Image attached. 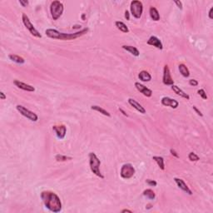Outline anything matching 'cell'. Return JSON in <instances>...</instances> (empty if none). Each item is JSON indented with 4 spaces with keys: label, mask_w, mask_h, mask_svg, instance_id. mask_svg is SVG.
Here are the masks:
<instances>
[{
    "label": "cell",
    "mask_w": 213,
    "mask_h": 213,
    "mask_svg": "<svg viewBox=\"0 0 213 213\" xmlns=\"http://www.w3.org/2000/svg\"><path fill=\"white\" fill-rule=\"evenodd\" d=\"M149 15L153 21L157 22L160 20V14L158 10L155 7H151L149 9Z\"/></svg>",
    "instance_id": "cell-20"
},
{
    "label": "cell",
    "mask_w": 213,
    "mask_h": 213,
    "mask_svg": "<svg viewBox=\"0 0 213 213\" xmlns=\"http://www.w3.org/2000/svg\"><path fill=\"white\" fill-rule=\"evenodd\" d=\"M135 87L137 88V90L138 92H140L142 95H144L147 97H150L152 95V91L151 90L150 88H148L146 86H144L143 84L140 83L138 82H136L135 83Z\"/></svg>",
    "instance_id": "cell-13"
},
{
    "label": "cell",
    "mask_w": 213,
    "mask_h": 213,
    "mask_svg": "<svg viewBox=\"0 0 213 213\" xmlns=\"http://www.w3.org/2000/svg\"><path fill=\"white\" fill-rule=\"evenodd\" d=\"M127 102H128L130 105L132 106V108L136 109L138 112H139L140 113H141V114H145L146 113V109L144 108V107H142L139 102L136 101L135 99L128 98Z\"/></svg>",
    "instance_id": "cell-16"
},
{
    "label": "cell",
    "mask_w": 213,
    "mask_h": 213,
    "mask_svg": "<svg viewBox=\"0 0 213 213\" xmlns=\"http://www.w3.org/2000/svg\"><path fill=\"white\" fill-rule=\"evenodd\" d=\"M130 11L131 14L137 19L141 18L143 13V4L141 1L133 0L130 3Z\"/></svg>",
    "instance_id": "cell-5"
},
{
    "label": "cell",
    "mask_w": 213,
    "mask_h": 213,
    "mask_svg": "<svg viewBox=\"0 0 213 213\" xmlns=\"http://www.w3.org/2000/svg\"><path fill=\"white\" fill-rule=\"evenodd\" d=\"M119 111H120L121 112H122V113H123V115H124V116H125V117H128V115L127 114V112H125V111H124V110H123V108H119Z\"/></svg>",
    "instance_id": "cell-39"
},
{
    "label": "cell",
    "mask_w": 213,
    "mask_h": 213,
    "mask_svg": "<svg viewBox=\"0 0 213 213\" xmlns=\"http://www.w3.org/2000/svg\"><path fill=\"white\" fill-rule=\"evenodd\" d=\"M121 212H122V213H125V212L132 213V211L128 210V209H123V210H122V211H121Z\"/></svg>",
    "instance_id": "cell-40"
},
{
    "label": "cell",
    "mask_w": 213,
    "mask_h": 213,
    "mask_svg": "<svg viewBox=\"0 0 213 213\" xmlns=\"http://www.w3.org/2000/svg\"><path fill=\"white\" fill-rule=\"evenodd\" d=\"M212 11H213V7H211L209 10V13H208V17L210 19H213V16H212Z\"/></svg>",
    "instance_id": "cell-38"
},
{
    "label": "cell",
    "mask_w": 213,
    "mask_h": 213,
    "mask_svg": "<svg viewBox=\"0 0 213 213\" xmlns=\"http://www.w3.org/2000/svg\"><path fill=\"white\" fill-rule=\"evenodd\" d=\"M152 160L157 164L161 170H162V171L165 170V162H164V158L162 156H152Z\"/></svg>",
    "instance_id": "cell-21"
},
{
    "label": "cell",
    "mask_w": 213,
    "mask_h": 213,
    "mask_svg": "<svg viewBox=\"0 0 213 213\" xmlns=\"http://www.w3.org/2000/svg\"><path fill=\"white\" fill-rule=\"evenodd\" d=\"M161 103L165 107H170L173 109H177L179 107V102L176 99L171 98L169 97H163L161 99Z\"/></svg>",
    "instance_id": "cell-10"
},
{
    "label": "cell",
    "mask_w": 213,
    "mask_h": 213,
    "mask_svg": "<svg viewBox=\"0 0 213 213\" xmlns=\"http://www.w3.org/2000/svg\"><path fill=\"white\" fill-rule=\"evenodd\" d=\"M64 11V6L60 1H53L50 4V13L53 20H57Z\"/></svg>",
    "instance_id": "cell-4"
},
{
    "label": "cell",
    "mask_w": 213,
    "mask_h": 213,
    "mask_svg": "<svg viewBox=\"0 0 213 213\" xmlns=\"http://www.w3.org/2000/svg\"><path fill=\"white\" fill-rule=\"evenodd\" d=\"M174 3H175V4L177 5L178 9H181V10L182 9L183 6H182V1H179V0H175Z\"/></svg>",
    "instance_id": "cell-34"
},
{
    "label": "cell",
    "mask_w": 213,
    "mask_h": 213,
    "mask_svg": "<svg viewBox=\"0 0 213 213\" xmlns=\"http://www.w3.org/2000/svg\"><path fill=\"white\" fill-rule=\"evenodd\" d=\"M115 26L117 27L118 30H120L121 32H123L124 33H129V28L127 26L126 24H124L122 21H116L115 22Z\"/></svg>",
    "instance_id": "cell-22"
},
{
    "label": "cell",
    "mask_w": 213,
    "mask_h": 213,
    "mask_svg": "<svg viewBox=\"0 0 213 213\" xmlns=\"http://www.w3.org/2000/svg\"><path fill=\"white\" fill-rule=\"evenodd\" d=\"M9 58L13 62L18 63V64H24L25 63L24 57H20L18 55H16V54H9Z\"/></svg>",
    "instance_id": "cell-25"
},
{
    "label": "cell",
    "mask_w": 213,
    "mask_h": 213,
    "mask_svg": "<svg viewBox=\"0 0 213 213\" xmlns=\"http://www.w3.org/2000/svg\"><path fill=\"white\" fill-rule=\"evenodd\" d=\"M53 130L55 132L57 138L60 140H63L65 138L67 133V127L64 125H55L53 126Z\"/></svg>",
    "instance_id": "cell-11"
},
{
    "label": "cell",
    "mask_w": 213,
    "mask_h": 213,
    "mask_svg": "<svg viewBox=\"0 0 213 213\" xmlns=\"http://www.w3.org/2000/svg\"><path fill=\"white\" fill-rule=\"evenodd\" d=\"M40 197L42 199L44 207L53 213L60 212L63 208L60 197L53 192L43 191L41 192Z\"/></svg>",
    "instance_id": "cell-1"
},
{
    "label": "cell",
    "mask_w": 213,
    "mask_h": 213,
    "mask_svg": "<svg viewBox=\"0 0 213 213\" xmlns=\"http://www.w3.org/2000/svg\"><path fill=\"white\" fill-rule=\"evenodd\" d=\"M198 84H199V83L196 79H190L189 80V85H191L192 87H196V86H198Z\"/></svg>",
    "instance_id": "cell-31"
},
{
    "label": "cell",
    "mask_w": 213,
    "mask_h": 213,
    "mask_svg": "<svg viewBox=\"0 0 213 213\" xmlns=\"http://www.w3.org/2000/svg\"><path fill=\"white\" fill-rule=\"evenodd\" d=\"M197 93L199 94V96L201 97L202 99H204V100H207V98H208L207 93H206V91H205L204 89H199V90L197 91Z\"/></svg>",
    "instance_id": "cell-29"
},
{
    "label": "cell",
    "mask_w": 213,
    "mask_h": 213,
    "mask_svg": "<svg viewBox=\"0 0 213 213\" xmlns=\"http://www.w3.org/2000/svg\"><path fill=\"white\" fill-rule=\"evenodd\" d=\"M124 17H125V18H126L127 20H130V13L128 10H126V11H125V15H124Z\"/></svg>",
    "instance_id": "cell-36"
},
{
    "label": "cell",
    "mask_w": 213,
    "mask_h": 213,
    "mask_svg": "<svg viewBox=\"0 0 213 213\" xmlns=\"http://www.w3.org/2000/svg\"><path fill=\"white\" fill-rule=\"evenodd\" d=\"M142 195L144 196L145 197H147L148 200H155L156 198V193L152 189L144 190L142 192Z\"/></svg>",
    "instance_id": "cell-26"
},
{
    "label": "cell",
    "mask_w": 213,
    "mask_h": 213,
    "mask_svg": "<svg viewBox=\"0 0 213 213\" xmlns=\"http://www.w3.org/2000/svg\"><path fill=\"white\" fill-rule=\"evenodd\" d=\"M7 98V96L3 92H0V99L1 100H5Z\"/></svg>",
    "instance_id": "cell-37"
},
{
    "label": "cell",
    "mask_w": 213,
    "mask_h": 213,
    "mask_svg": "<svg viewBox=\"0 0 213 213\" xmlns=\"http://www.w3.org/2000/svg\"><path fill=\"white\" fill-rule=\"evenodd\" d=\"M88 32V28H85L83 29L80 31H78L73 33H61L59 31L53 28H48L46 29L45 34L48 38L52 39H57V40H73V39H78L80 37L83 36Z\"/></svg>",
    "instance_id": "cell-2"
},
{
    "label": "cell",
    "mask_w": 213,
    "mask_h": 213,
    "mask_svg": "<svg viewBox=\"0 0 213 213\" xmlns=\"http://www.w3.org/2000/svg\"><path fill=\"white\" fill-rule=\"evenodd\" d=\"M171 90L173 91L176 94H177V96H180L181 97H182V98H185L186 99V100H189L190 99V96L187 94V93H186L183 90H182L180 87H178V86H177V85H175V84H173V85H171Z\"/></svg>",
    "instance_id": "cell-17"
},
{
    "label": "cell",
    "mask_w": 213,
    "mask_h": 213,
    "mask_svg": "<svg viewBox=\"0 0 213 213\" xmlns=\"http://www.w3.org/2000/svg\"><path fill=\"white\" fill-rule=\"evenodd\" d=\"M138 78L141 82H144V83L150 82L152 80V75L147 71H145V70H142V71L139 72Z\"/></svg>",
    "instance_id": "cell-19"
},
{
    "label": "cell",
    "mask_w": 213,
    "mask_h": 213,
    "mask_svg": "<svg viewBox=\"0 0 213 213\" xmlns=\"http://www.w3.org/2000/svg\"><path fill=\"white\" fill-rule=\"evenodd\" d=\"M18 3H19L20 5H22V7L25 8V7H27L28 5L29 2H28V0H19V1H18Z\"/></svg>",
    "instance_id": "cell-32"
},
{
    "label": "cell",
    "mask_w": 213,
    "mask_h": 213,
    "mask_svg": "<svg viewBox=\"0 0 213 213\" xmlns=\"http://www.w3.org/2000/svg\"><path fill=\"white\" fill-rule=\"evenodd\" d=\"M162 83L164 85L167 86H171L174 84V80L171 77V71L168 65L166 64L164 68H163V76H162Z\"/></svg>",
    "instance_id": "cell-9"
},
{
    "label": "cell",
    "mask_w": 213,
    "mask_h": 213,
    "mask_svg": "<svg viewBox=\"0 0 213 213\" xmlns=\"http://www.w3.org/2000/svg\"><path fill=\"white\" fill-rule=\"evenodd\" d=\"M122 48H123V49H124V50H126L127 52L130 53L132 55L135 56V57H138V56L140 55V52H139V50H138L136 47L130 45H123L122 46Z\"/></svg>",
    "instance_id": "cell-18"
},
{
    "label": "cell",
    "mask_w": 213,
    "mask_h": 213,
    "mask_svg": "<svg viewBox=\"0 0 213 213\" xmlns=\"http://www.w3.org/2000/svg\"><path fill=\"white\" fill-rule=\"evenodd\" d=\"M72 156H65V155H62V154H57L55 156V160L57 162H66V161H69V160H72Z\"/></svg>",
    "instance_id": "cell-27"
},
{
    "label": "cell",
    "mask_w": 213,
    "mask_h": 213,
    "mask_svg": "<svg viewBox=\"0 0 213 213\" xmlns=\"http://www.w3.org/2000/svg\"><path fill=\"white\" fill-rule=\"evenodd\" d=\"M170 152H171V154L172 155V156H174V157H176V158H179V155H178V153L176 152V150L175 149H170Z\"/></svg>",
    "instance_id": "cell-35"
},
{
    "label": "cell",
    "mask_w": 213,
    "mask_h": 213,
    "mask_svg": "<svg viewBox=\"0 0 213 213\" xmlns=\"http://www.w3.org/2000/svg\"><path fill=\"white\" fill-rule=\"evenodd\" d=\"M13 84H14L18 88L21 89V90L29 92V93L35 92V87H33L32 85H29V84H27L25 83H23V82H20L19 80H14V81H13Z\"/></svg>",
    "instance_id": "cell-14"
},
{
    "label": "cell",
    "mask_w": 213,
    "mask_h": 213,
    "mask_svg": "<svg viewBox=\"0 0 213 213\" xmlns=\"http://www.w3.org/2000/svg\"><path fill=\"white\" fill-rule=\"evenodd\" d=\"M85 17H86L85 14H83V15H82V18H83V21L85 20Z\"/></svg>",
    "instance_id": "cell-41"
},
{
    "label": "cell",
    "mask_w": 213,
    "mask_h": 213,
    "mask_svg": "<svg viewBox=\"0 0 213 213\" xmlns=\"http://www.w3.org/2000/svg\"><path fill=\"white\" fill-rule=\"evenodd\" d=\"M178 69H179V72H180L181 74H182L184 78H188L190 76L189 69H188V68H187L185 64H183V63L179 64Z\"/></svg>",
    "instance_id": "cell-24"
},
{
    "label": "cell",
    "mask_w": 213,
    "mask_h": 213,
    "mask_svg": "<svg viewBox=\"0 0 213 213\" xmlns=\"http://www.w3.org/2000/svg\"><path fill=\"white\" fill-rule=\"evenodd\" d=\"M146 182L148 186H156L157 185V182H156L155 180H152V179H147L146 180Z\"/></svg>",
    "instance_id": "cell-30"
},
{
    "label": "cell",
    "mask_w": 213,
    "mask_h": 213,
    "mask_svg": "<svg viewBox=\"0 0 213 213\" xmlns=\"http://www.w3.org/2000/svg\"><path fill=\"white\" fill-rule=\"evenodd\" d=\"M89 158V167H90L91 171L93 174L99 177L100 179H104V176L100 171V166H101V161L99 159L95 152H89L88 154Z\"/></svg>",
    "instance_id": "cell-3"
},
{
    "label": "cell",
    "mask_w": 213,
    "mask_h": 213,
    "mask_svg": "<svg viewBox=\"0 0 213 213\" xmlns=\"http://www.w3.org/2000/svg\"><path fill=\"white\" fill-rule=\"evenodd\" d=\"M192 108H193V110L196 112V113L198 115V116H200V117H203V114H202V112H201L199 109H198L196 106H192Z\"/></svg>",
    "instance_id": "cell-33"
},
{
    "label": "cell",
    "mask_w": 213,
    "mask_h": 213,
    "mask_svg": "<svg viewBox=\"0 0 213 213\" xmlns=\"http://www.w3.org/2000/svg\"><path fill=\"white\" fill-rule=\"evenodd\" d=\"M91 109L93 110V111L98 112L102 113V115H104V116H106V117H111V113H110L109 112L107 111L106 109L102 108V107H100V106H97V105L91 106Z\"/></svg>",
    "instance_id": "cell-23"
},
{
    "label": "cell",
    "mask_w": 213,
    "mask_h": 213,
    "mask_svg": "<svg viewBox=\"0 0 213 213\" xmlns=\"http://www.w3.org/2000/svg\"><path fill=\"white\" fill-rule=\"evenodd\" d=\"M173 180H174L175 183L177 185V186H178L182 191H183L184 192L187 193L188 195H192V190L190 189L189 186L186 185V183L182 179L178 178V177H174V178H173Z\"/></svg>",
    "instance_id": "cell-12"
},
{
    "label": "cell",
    "mask_w": 213,
    "mask_h": 213,
    "mask_svg": "<svg viewBox=\"0 0 213 213\" xmlns=\"http://www.w3.org/2000/svg\"><path fill=\"white\" fill-rule=\"evenodd\" d=\"M22 21H23V24L25 26V28H27L28 30L29 31V33L33 35V37L35 38H38V39H41L42 38V35L40 34L39 31L37 30L35 27L33 26V24L31 23L30 19L28 18V16L26 14V13H23L22 14Z\"/></svg>",
    "instance_id": "cell-6"
},
{
    "label": "cell",
    "mask_w": 213,
    "mask_h": 213,
    "mask_svg": "<svg viewBox=\"0 0 213 213\" xmlns=\"http://www.w3.org/2000/svg\"><path fill=\"white\" fill-rule=\"evenodd\" d=\"M147 207H147V208L149 209V208H151V207H152V205H147Z\"/></svg>",
    "instance_id": "cell-42"
},
{
    "label": "cell",
    "mask_w": 213,
    "mask_h": 213,
    "mask_svg": "<svg viewBox=\"0 0 213 213\" xmlns=\"http://www.w3.org/2000/svg\"><path fill=\"white\" fill-rule=\"evenodd\" d=\"M188 159H189L191 162H198V161L200 160V157H199V156L196 155L195 152H190L189 154H188Z\"/></svg>",
    "instance_id": "cell-28"
},
{
    "label": "cell",
    "mask_w": 213,
    "mask_h": 213,
    "mask_svg": "<svg viewBox=\"0 0 213 213\" xmlns=\"http://www.w3.org/2000/svg\"><path fill=\"white\" fill-rule=\"evenodd\" d=\"M147 43L148 45L155 47L157 49H159V50H162L163 49V44H162V41L156 36H151L149 38V39L147 40Z\"/></svg>",
    "instance_id": "cell-15"
},
{
    "label": "cell",
    "mask_w": 213,
    "mask_h": 213,
    "mask_svg": "<svg viewBox=\"0 0 213 213\" xmlns=\"http://www.w3.org/2000/svg\"><path fill=\"white\" fill-rule=\"evenodd\" d=\"M135 167L131 163H125L121 167L120 176L123 179H130L135 175Z\"/></svg>",
    "instance_id": "cell-7"
},
{
    "label": "cell",
    "mask_w": 213,
    "mask_h": 213,
    "mask_svg": "<svg viewBox=\"0 0 213 213\" xmlns=\"http://www.w3.org/2000/svg\"><path fill=\"white\" fill-rule=\"evenodd\" d=\"M16 109H17V111H18L22 116H24V117H25L26 118H28V120L34 122V123H35V122H38V120H39V116H38L35 112L30 111L29 109H28V108H26L25 107H24V106L17 105L16 106Z\"/></svg>",
    "instance_id": "cell-8"
}]
</instances>
